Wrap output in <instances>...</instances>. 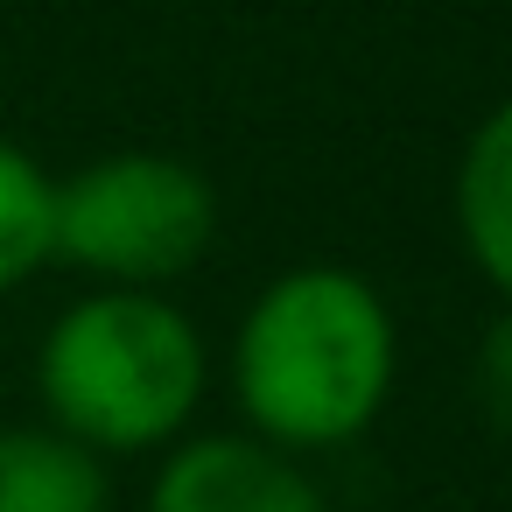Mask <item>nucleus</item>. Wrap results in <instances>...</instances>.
<instances>
[{
    "label": "nucleus",
    "mask_w": 512,
    "mask_h": 512,
    "mask_svg": "<svg viewBox=\"0 0 512 512\" xmlns=\"http://www.w3.org/2000/svg\"><path fill=\"white\" fill-rule=\"evenodd\" d=\"M393 379V309L365 274L337 260L274 274L232 330V400L246 414V435L288 456L358 442L386 414Z\"/></svg>",
    "instance_id": "nucleus-1"
},
{
    "label": "nucleus",
    "mask_w": 512,
    "mask_h": 512,
    "mask_svg": "<svg viewBox=\"0 0 512 512\" xmlns=\"http://www.w3.org/2000/svg\"><path fill=\"white\" fill-rule=\"evenodd\" d=\"M211 379L204 330L155 288H92L43 330L36 400L57 435L92 456H148L169 449Z\"/></svg>",
    "instance_id": "nucleus-2"
},
{
    "label": "nucleus",
    "mask_w": 512,
    "mask_h": 512,
    "mask_svg": "<svg viewBox=\"0 0 512 512\" xmlns=\"http://www.w3.org/2000/svg\"><path fill=\"white\" fill-rule=\"evenodd\" d=\"M218 239V190L204 169L162 148L99 155L57 176L50 260L78 267L92 288H169Z\"/></svg>",
    "instance_id": "nucleus-3"
},
{
    "label": "nucleus",
    "mask_w": 512,
    "mask_h": 512,
    "mask_svg": "<svg viewBox=\"0 0 512 512\" xmlns=\"http://www.w3.org/2000/svg\"><path fill=\"white\" fill-rule=\"evenodd\" d=\"M148 512H330L302 456L260 435H176L148 477Z\"/></svg>",
    "instance_id": "nucleus-4"
},
{
    "label": "nucleus",
    "mask_w": 512,
    "mask_h": 512,
    "mask_svg": "<svg viewBox=\"0 0 512 512\" xmlns=\"http://www.w3.org/2000/svg\"><path fill=\"white\" fill-rule=\"evenodd\" d=\"M449 211H456V239H463L470 267L512 302V99H498L470 127V141L456 155Z\"/></svg>",
    "instance_id": "nucleus-5"
},
{
    "label": "nucleus",
    "mask_w": 512,
    "mask_h": 512,
    "mask_svg": "<svg viewBox=\"0 0 512 512\" xmlns=\"http://www.w3.org/2000/svg\"><path fill=\"white\" fill-rule=\"evenodd\" d=\"M0 512H113V470L50 421L0 428Z\"/></svg>",
    "instance_id": "nucleus-6"
},
{
    "label": "nucleus",
    "mask_w": 512,
    "mask_h": 512,
    "mask_svg": "<svg viewBox=\"0 0 512 512\" xmlns=\"http://www.w3.org/2000/svg\"><path fill=\"white\" fill-rule=\"evenodd\" d=\"M50 232H57V176L22 141L0 134V295L50 267Z\"/></svg>",
    "instance_id": "nucleus-7"
},
{
    "label": "nucleus",
    "mask_w": 512,
    "mask_h": 512,
    "mask_svg": "<svg viewBox=\"0 0 512 512\" xmlns=\"http://www.w3.org/2000/svg\"><path fill=\"white\" fill-rule=\"evenodd\" d=\"M470 393H477V414H484L498 435H512V302H505V309L484 323V337H477Z\"/></svg>",
    "instance_id": "nucleus-8"
}]
</instances>
